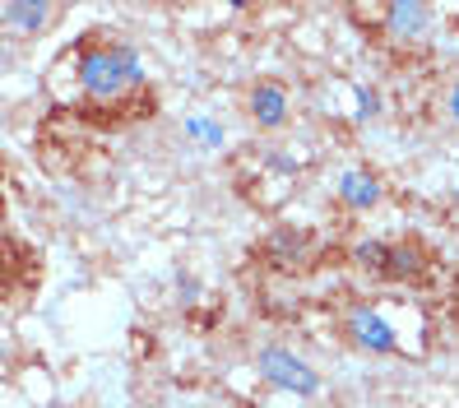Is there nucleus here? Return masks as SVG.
<instances>
[{"label": "nucleus", "mask_w": 459, "mask_h": 408, "mask_svg": "<svg viewBox=\"0 0 459 408\" xmlns=\"http://www.w3.org/2000/svg\"><path fill=\"white\" fill-rule=\"evenodd\" d=\"M140 79H144L140 56H134V47H126V42H107V47L89 51L84 70H79V84H84V93L98 98V102L121 98L126 89L140 84Z\"/></svg>", "instance_id": "1"}, {"label": "nucleus", "mask_w": 459, "mask_h": 408, "mask_svg": "<svg viewBox=\"0 0 459 408\" xmlns=\"http://www.w3.org/2000/svg\"><path fill=\"white\" fill-rule=\"evenodd\" d=\"M255 367H260V376L269 380V386H279L283 395H302V399H311V395L320 390L316 367H307V362L297 358L292 348H283V343H264V348H260V358H255Z\"/></svg>", "instance_id": "2"}, {"label": "nucleus", "mask_w": 459, "mask_h": 408, "mask_svg": "<svg viewBox=\"0 0 459 408\" xmlns=\"http://www.w3.org/2000/svg\"><path fill=\"white\" fill-rule=\"evenodd\" d=\"M247 112H251V121H255L260 130H279V126H288V117H292L288 89L274 84V79H255L251 93H247Z\"/></svg>", "instance_id": "3"}, {"label": "nucleus", "mask_w": 459, "mask_h": 408, "mask_svg": "<svg viewBox=\"0 0 459 408\" xmlns=\"http://www.w3.org/2000/svg\"><path fill=\"white\" fill-rule=\"evenodd\" d=\"M56 19V5H47V0H5L0 5V23H5V33H23V38H33L42 33L47 23Z\"/></svg>", "instance_id": "4"}, {"label": "nucleus", "mask_w": 459, "mask_h": 408, "mask_svg": "<svg viewBox=\"0 0 459 408\" xmlns=\"http://www.w3.org/2000/svg\"><path fill=\"white\" fill-rule=\"evenodd\" d=\"M431 23H437V10L422 5V0H394V5H385V33L394 38H422L431 33Z\"/></svg>", "instance_id": "5"}, {"label": "nucleus", "mask_w": 459, "mask_h": 408, "mask_svg": "<svg viewBox=\"0 0 459 408\" xmlns=\"http://www.w3.org/2000/svg\"><path fill=\"white\" fill-rule=\"evenodd\" d=\"M348 334H353L367 352H394L390 320H385L381 311H371V307H358L353 316H348Z\"/></svg>", "instance_id": "6"}, {"label": "nucleus", "mask_w": 459, "mask_h": 408, "mask_svg": "<svg viewBox=\"0 0 459 408\" xmlns=\"http://www.w3.org/2000/svg\"><path fill=\"white\" fill-rule=\"evenodd\" d=\"M339 200L348 209H376L381 204V181H376V172H367V168H348L339 177Z\"/></svg>", "instance_id": "7"}, {"label": "nucleus", "mask_w": 459, "mask_h": 408, "mask_svg": "<svg viewBox=\"0 0 459 408\" xmlns=\"http://www.w3.org/2000/svg\"><path fill=\"white\" fill-rule=\"evenodd\" d=\"M418 269H422V256H418L413 247H390V256H385V274L409 279V274H418Z\"/></svg>", "instance_id": "8"}, {"label": "nucleus", "mask_w": 459, "mask_h": 408, "mask_svg": "<svg viewBox=\"0 0 459 408\" xmlns=\"http://www.w3.org/2000/svg\"><path fill=\"white\" fill-rule=\"evenodd\" d=\"M385 256H390L385 241H362L358 247V265H367V269H385Z\"/></svg>", "instance_id": "9"}, {"label": "nucleus", "mask_w": 459, "mask_h": 408, "mask_svg": "<svg viewBox=\"0 0 459 408\" xmlns=\"http://www.w3.org/2000/svg\"><path fill=\"white\" fill-rule=\"evenodd\" d=\"M446 112H450V121L459 126V79H455V84L446 89Z\"/></svg>", "instance_id": "10"}]
</instances>
